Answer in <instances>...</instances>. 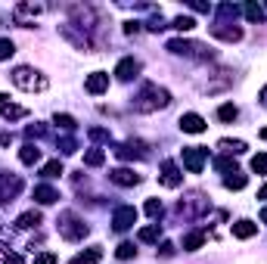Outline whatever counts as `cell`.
Returning <instances> with one entry per match:
<instances>
[{
	"label": "cell",
	"instance_id": "14",
	"mask_svg": "<svg viewBox=\"0 0 267 264\" xmlns=\"http://www.w3.org/2000/svg\"><path fill=\"white\" fill-rule=\"evenodd\" d=\"M99 258H103V249H99V245H94V249H87V252H81V255H75L69 264H99Z\"/></svg>",
	"mask_w": 267,
	"mask_h": 264
},
{
	"label": "cell",
	"instance_id": "46",
	"mask_svg": "<svg viewBox=\"0 0 267 264\" xmlns=\"http://www.w3.org/2000/svg\"><path fill=\"white\" fill-rule=\"evenodd\" d=\"M261 137H264V140H267V127H264V131H261Z\"/></svg>",
	"mask_w": 267,
	"mask_h": 264
},
{
	"label": "cell",
	"instance_id": "41",
	"mask_svg": "<svg viewBox=\"0 0 267 264\" xmlns=\"http://www.w3.org/2000/svg\"><path fill=\"white\" fill-rule=\"evenodd\" d=\"M3 264H25V261H22V255H6Z\"/></svg>",
	"mask_w": 267,
	"mask_h": 264
},
{
	"label": "cell",
	"instance_id": "38",
	"mask_svg": "<svg viewBox=\"0 0 267 264\" xmlns=\"http://www.w3.org/2000/svg\"><path fill=\"white\" fill-rule=\"evenodd\" d=\"M59 149L62 152H75V149H78V143H75L72 137H65V140H59Z\"/></svg>",
	"mask_w": 267,
	"mask_h": 264
},
{
	"label": "cell",
	"instance_id": "4",
	"mask_svg": "<svg viewBox=\"0 0 267 264\" xmlns=\"http://www.w3.org/2000/svg\"><path fill=\"white\" fill-rule=\"evenodd\" d=\"M180 156H183V165H187V171L199 174V171H202V165H205L208 149H202V146H187V149L180 152Z\"/></svg>",
	"mask_w": 267,
	"mask_h": 264
},
{
	"label": "cell",
	"instance_id": "24",
	"mask_svg": "<svg viewBox=\"0 0 267 264\" xmlns=\"http://www.w3.org/2000/svg\"><path fill=\"white\" fill-rule=\"evenodd\" d=\"M202 243H205V236H202V233H190V236H183V249H187V252H196Z\"/></svg>",
	"mask_w": 267,
	"mask_h": 264
},
{
	"label": "cell",
	"instance_id": "16",
	"mask_svg": "<svg viewBox=\"0 0 267 264\" xmlns=\"http://www.w3.org/2000/svg\"><path fill=\"white\" fill-rule=\"evenodd\" d=\"M255 224L252 221H236V224H233V236H236V240H248V236H255Z\"/></svg>",
	"mask_w": 267,
	"mask_h": 264
},
{
	"label": "cell",
	"instance_id": "3",
	"mask_svg": "<svg viewBox=\"0 0 267 264\" xmlns=\"http://www.w3.org/2000/svg\"><path fill=\"white\" fill-rule=\"evenodd\" d=\"M87 233H90V227L84 224V221H78L75 215H62V221H59V236L62 240L78 243V240H84Z\"/></svg>",
	"mask_w": 267,
	"mask_h": 264
},
{
	"label": "cell",
	"instance_id": "44",
	"mask_svg": "<svg viewBox=\"0 0 267 264\" xmlns=\"http://www.w3.org/2000/svg\"><path fill=\"white\" fill-rule=\"evenodd\" d=\"M258 196H261V199H267V183L261 186V190H258Z\"/></svg>",
	"mask_w": 267,
	"mask_h": 264
},
{
	"label": "cell",
	"instance_id": "1",
	"mask_svg": "<svg viewBox=\"0 0 267 264\" xmlns=\"http://www.w3.org/2000/svg\"><path fill=\"white\" fill-rule=\"evenodd\" d=\"M168 103H171V93L165 87H155V84H146V87L134 97V109H137V112H155V109H165Z\"/></svg>",
	"mask_w": 267,
	"mask_h": 264
},
{
	"label": "cell",
	"instance_id": "15",
	"mask_svg": "<svg viewBox=\"0 0 267 264\" xmlns=\"http://www.w3.org/2000/svg\"><path fill=\"white\" fill-rule=\"evenodd\" d=\"M115 156L118 159H140L143 156V146L140 143H121V146H115Z\"/></svg>",
	"mask_w": 267,
	"mask_h": 264
},
{
	"label": "cell",
	"instance_id": "2",
	"mask_svg": "<svg viewBox=\"0 0 267 264\" xmlns=\"http://www.w3.org/2000/svg\"><path fill=\"white\" fill-rule=\"evenodd\" d=\"M13 84H16V87H22V90H28V93L50 87V81L44 78V75H40L38 69H28V65H19V69L13 72Z\"/></svg>",
	"mask_w": 267,
	"mask_h": 264
},
{
	"label": "cell",
	"instance_id": "25",
	"mask_svg": "<svg viewBox=\"0 0 267 264\" xmlns=\"http://www.w3.org/2000/svg\"><path fill=\"white\" fill-rule=\"evenodd\" d=\"M246 183H248V177L239 174V171H236V177H224V186H227V190H243Z\"/></svg>",
	"mask_w": 267,
	"mask_h": 264
},
{
	"label": "cell",
	"instance_id": "39",
	"mask_svg": "<svg viewBox=\"0 0 267 264\" xmlns=\"http://www.w3.org/2000/svg\"><path fill=\"white\" fill-rule=\"evenodd\" d=\"M158 252H162V258H171V255H174V245H171V243H162V249H158Z\"/></svg>",
	"mask_w": 267,
	"mask_h": 264
},
{
	"label": "cell",
	"instance_id": "11",
	"mask_svg": "<svg viewBox=\"0 0 267 264\" xmlns=\"http://www.w3.org/2000/svg\"><path fill=\"white\" fill-rule=\"evenodd\" d=\"M59 35H62L65 41H72L75 47H81V50H90V47H94L87 35H78V31H72V25H59Z\"/></svg>",
	"mask_w": 267,
	"mask_h": 264
},
{
	"label": "cell",
	"instance_id": "21",
	"mask_svg": "<svg viewBox=\"0 0 267 264\" xmlns=\"http://www.w3.org/2000/svg\"><path fill=\"white\" fill-rule=\"evenodd\" d=\"M62 174V162L56 159V162H47L44 168H40V177H47V181H53V177H59Z\"/></svg>",
	"mask_w": 267,
	"mask_h": 264
},
{
	"label": "cell",
	"instance_id": "5",
	"mask_svg": "<svg viewBox=\"0 0 267 264\" xmlns=\"http://www.w3.org/2000/svg\"><path fill=\"white\" fill-rule=\"evenodd\" d=\"M140 75V59H134V56H124L118 65H115V78L118 81H131V78H137Z\"/></svg>",
	"mask_w": 267,
	"mask_h": 264
},
{
	"label": "cell",
	"instance_id": "26",
	"mask_svg": "<svg viewBox=\"0 0 267 264\" xmlns=\"http://www.w3.org/2000/svg\"><path fill=\"white\" fill-rule=\"evenodd\" d=\"M134 255H137L134 243H121V245H118V252H115V258H118V261H131Z\"/></svg>",
	"mask_w": 267,
	"mask_h": 264
},
{
	"label": "cell",
	"instance_id": "23",
	"mask_svg": "<svg viewBox=\"0 0 267 264\" xmlns=\"http://www.w3.org/2000/svg\"><path fill=\"white\" fill-rule=\"evenodd\" d=\"M103 162H106V152H103V149H90L87 156H84V165H87V168H99Z\"/></svg>",
	"mask_w": 267,
	"mask_h": 264
},
{
	"label": "cell",
	"instance_id": "37",
	"mask_svg": "<svg viewBox=\"0 0 267 264\" xmlns=\"http://www.w3.org/2000/svg\"><path fill=\"white\" fill-rule=\"evenodd\" d=\"M146 28H149V31H162V28H168V25L162 22V16H155V19H149V22H146Z\"/></svg>",
	"mask_w": 267,
	"mask_h": 264
},
{
	"label": "cell",
	"instance_id": "40",
	"mask_svg": "<svg viewBox=\"0 0 267 264\" xmlns=\"http://www.w3.org/2000/svg\"><path fill=\"white\" fill-rule=\"evenodd\" d=\"M124 31H128V35H137V31H140V22H124Z\"/></svg>",
	"mask_w": 267,
	"mask_h": 264
},
{
	"label": "cell",
	"instance_id": "27",
	"mask_svg": "<svg viewBox=\"0 0 267 264\" xmlns=\"http://www.w3.org/2000/svg\"><path fill=\"white\" fill-rule=\"evenodd\" d=\"M236 115H239V109H236V106H230V103L218 109V118H221V122H236Z\"/></svg>",
	"mask_w": 267,
	"mask_h": 264
},
{
	"label": "cell",
	"instance_id": "18",
	"mask_svg": "<svg viewBox=\"0 0 267 264\" xmlns=\"http://www.w3.org/2000/svg\"><path fill=\"white\" fill-rule=\"evenodd\" d=\"M0 115H3L6 122H16V118H25V115H28V109H22V106H10V103H3V106H0Z\"/></svg>",
	"mask_w": 267,
	"mask_h": 264
},
{
	"label": "cell",
	"instance_id": "9",
	"mask_svg": "<svg viewBox=\"0 0 267 264\" xmlns=\"http://www.w3.org/2000/svg\"><path fill=\"white\" fill-rule=\"evenodd\" d=\"M109 181L118 183V186H137L140 183V174H134L131 168H115V171H109Z\"/></svg>",
	"mask_w": 267,
	"mask_h": 264
},
{
	"label": "cell",
	"instance_id": "45",
	"mask_svg": "<svg viewBox=\"0 0 267 264\" xmlns=\"http://www.w3.org/2000/svg\"><path fill=\"white\" fill-rule=\"evenodd\" d=\"M261 221H264V224H267V208H264V211H261Z\"/></svg>",
	"mask_w": 267,
	"mask_h": 264
},
{
	"label": "cell",
	"instance_id": "33",
	"mask_svg": "<svg viewBox=\"0 0 267 264\" xmlns=\"http://www.w3.org/2000/svg\"><path fill=\"white\" fill-rule=\"evenodd\" d=\"M53 122L59 124L62 131H75V118H72V115H59V112H56V118H53Z\"/></svg>",
	"mask_w": 267,
	"mask_h": 264
},
{
	"label": "cell",
	"instance_id": "36",
	"mask_svg": "<svg viewBox=\"0 0 267 264\" xmlns=\"http://www.w3.org/2000/svg\"><path fill=\"white\" fill-rule=\"evenodd\" d=\"M35 264H56V255L53 252H40L38 258H35Z\"/></svg>",
	"mask_w": 267,
	"mask_h": 264
},
{
	"label": "cell",
	"instance_id": "22",
	"mask_svg": "<svg viewBox=\"0 0 267 264\" xmlns=\"http://www.w3.org/2000/svg\"><path fill=\"white\" fill-rule=\"evenodd\" d=\"M218 146H221L224 152H230V156H239V152H246V143H243V140H221Z\"/></svg>",
	"mask_w": 267,
	"mask_h": 264
},
{
	"label": "cell",
	"instance_id": "6",
	"mask_svg": "<svg viewBox=\"0 0 267 264\" xmlns=\"http://www.w3.org/2000/svg\"><path fill=\"white\" fill-rule=\"evenodd\" d=\"M134 221H137V208H134V205H124V208L115 211L112 227H115V230H128V227H134Z\"/></svg>",
	"mask_w": 267,
	"mask_h": 264
},
{
	"label": "cell",
	"instance_id": "17",
	"mask_svg": "<svg viewBox=\"0 0 267 264\" xmlns=\"http://www.w3.org/2000/svg\"><path fill=\"white\" fill-rule=\"evenodd\" d=\"M19 159L25 162V165H35V162H40V149L35 146V143H25L22 152H19Z\"/></svg>",
	"mask_w": 267,
	"mask_h": 264
},
{
	"label": "cell",
	"instance_id": "10",
	"mask_svg": "<svg viewBox=\"0 0 267 264\" xmlns=\"http://www.w3.org/2000/svg\"><path fill=\"white\" fill-rule=\"evenodd\" d=\"M84 87H87V93H103V90H109V75H106V72H94V75H87Z\"/></svg>",
	"mask_w": 267,
	"mask_h": 264
},
{
	"label": "cell",
	"instance_id": "13",
	"mask_svg": "<svg viewBox=\"0 0 267 264\" xmlns=\"http://www.w3.org/2000/svg\"><path fill=\"white\" fill-rule=\"evenodd\" d=\"M35 199L40 202V205H53L56 199H59V193L53 190V186H47V183H40V186H35Z\"/></svg>",
	"mask_w": 267,
	"mask_h": 264
},
{
	"label": "cell",
	"instance_id": "30",
	"mask_svg": "<svg viewBox=\"0 0 267 264\" xmlns=\"http://www.w3.org/2000/svg\"><path fill=\"white\" fill-rule=\"evenodd\" d=\"M174 28H177V31H193L196 22L190 19V16H177V19H174Z\"/></svg>",
	"mask_w": 267,
	"mask_h": 264
},
{
	"label": "cell",
	"instance_id": "29",
	"mask_svg": "<svg viewBox=\"0 0 267 264\" xmlns=\"http://www.w3.org/2000/svg\"><path fill=\"white\" fill-rule=\"evenodd\" d=\"M87 137L94 140V143H106V140H109V131H106V127H90Z\"/></svg>",
	"mask_w": 267,
	"mask_h": 264
},
{
	"label": "cell",
	"instance_id": "32",
	"mask_svg": "<svg viewBox=\"0 0 267 264\" xmlns=\"http://www.w3.org/2000/svg\"><path fill=\"white\" fill-rule=\"evenodd\" d=\"M252 171H255V174H267V156H264V152L252 159Z\"/></svg>",
	"mask_w": 267,
	"mask_h": 264
},
{
	"label": "cell",
	"instance_id": "12",
	"mask_svg": "<svg viewBox=\"0 0 267 264\" xmlns=\"http://www.w3.org/2000/svg\"><path fill=\"white\" fill-rule=\"evenodd\" d=\"M211 35L221 38V41H239V38H243V28H236V25H233V28H230V25H214Z\"/></svg>",
	"mask_w": 267,
	"mask_h": 264
},
{
	"label": "cell",
	"instance_id": "20",
	"mask_svg": "<svg viewBox=\"0 0 267 264\" xmlns=\"http://www.w3.org/2000/svg\"><path fill=\"white\" fill-rule=\"evenodd\" d=\"M158 236H162V227H158V224H149V227H143V230H140V236H137V240H140V243H155Z\"/></svg>",
	"mask_w": 267,
	"mask_h": 264
},
{
	"label": "cell",
	"instance_id": "31",
	"mask_svg": "<svg viewBox=\"0 0 267 264\" xmlns=\"http://www.w3.org/2000/svg\"><path fill=\"white\" fill-rule=\"evenodd\" d=\"M246 19H252V22H261V19H264V10H261L258 3H248V6H246Z\"/></svg>",
	"mask_w": 267,
	"mask_h": 264
},
{
	"label": "cell",
	"instance_id": "35",
	"mask_svg": "<svg viewBox=\"0 0 267 264\" xmlns=\"http://www.w3.org/2000/svg\"><path fill=\"white\" fill-rule=\"evenodd\" d=\"M214 168H218V171H230V168L236 171V162H230V159H218V162H214Z\"/></svg>",
	"mask_w": 267,
	"mask_h": 264
},
{
	"label": "cell",
	"instance_id": "28",
	"mask_svg": "<svg viewBox=\"0 0 267 264\" xmlns=\"http://www.w3.org/2000/svg\"><path fill=\"white\" fill-rule=\"evenodd\" d=\"M13 53H16V44H13L10 38H0V62H3V59H10Z\"/></svg>",
	"mask_w": 267,
	"mask_h": 264
},
{
	"label": "cell",
	"instance_id": "34",
	"mask_svg": "<svg viewBox=\"0 0 267 264\" xmlns=\"http://www.w3.org/2000/svg\"><path fill=\"white\" fill-rule=\"evenodd\" d=\"M146 215H149V218H162V202H158V199H149V202H146Z\"/></svg>",
	"mask_w": 267,
	"mask_h": 264
},
{
	"label": "cell",
	"instance_id": "8",
	"mask_svg": "<svg viewBox=\"0 0 267 264\" xmlns=\"http://www.w3.org/2000/svg\"><path fill=\"white\" fill-rule=\"evenodd\" d=\"M158 181H162V186H180L183 183V174H180V168L174 165V162H165V165H162V177H158Z\"/></svg>",
	"mask_w": 267,
	"mask_h": 264
},
{
	"label": "cell",
	"instance_id": "7",
	"mask_svg": "<svg viewBox=\"0 0 267 264\" xmlns=\"http://www.w3.org/2000/svg\"><path fill=\"white\" fill-rule=\"evenodd\" d=\"M180 131H183V134H202V131H205V118L196 115V112L180 115Z\"/></svg>",
	"mask_w": 267,
	"mask_h": 264
},
{
	"label": "cell",
	"instance_id": "47",
	"mask_svg": "<svg viewBox=\"0 0 267 264\" xmlns=\"http://www.w3.org/2000/svg\"><path fill=\"white\" fill-rule=\"evenodd\" d=\"M0 100H6V97H3V93H0Z\"/></svg>",
	"mask_w": 267,
	"mask_h": 264
},
{
	"label": "cell",
	"instance_id": "42",
	"mask_svg": "<svg viewBox=\"0 0 267 264\" xmlns=\"http://www.w3.org/2000/svg\"><path fill=\"white\" fill-rule=\"evenodd\" d=\"M0 143H3V146H10V143H13V134H6V131H0Z\"/></svg>",
	"mask_w": 267,
	"mask_h": 264
},
{
	"label": "cell",
	"instance_id": "43",
	"mask_svg": "<svg viewBox=\"0 0 267 264\" xmlns=\"http://www.w3.org/2000/svg\"><path fill=\"white\" fill-rule=\"evenodd\" d=\"M258 100H261V106H267V87H264L261 93H258Z\"/></svg>",
	"mask_w": 267,
	"mask_h": 264
},
{
	"label": "cell",
	"instance_id": "19",
	"mask_svg": "<svg viewBox=\"0 0 267 264\" xmlns=\"http://www.w3.org/2000/svg\"><path fill=\"white\" fill-rule=\"evenodd\" d=\"M38 224H40V211H25V215H19V221H16V227H22V230H31Z\"/></svg>",
	"mask_w": 267,
	"mask_h": 264
}]
</instances>
